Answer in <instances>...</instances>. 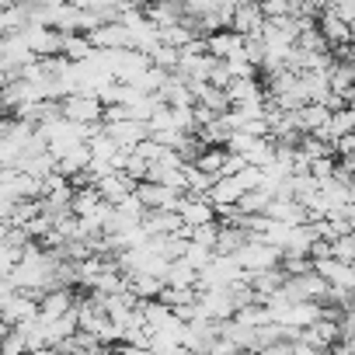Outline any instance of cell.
<instances>
[{"label":"cell","mask_w":355,"mask_h":355,"mask_svg":"<svg viewBox=\"0 0 355 355\" xmlns=\"http://www.w3.org/2000/svg\"><path fill=\"white\" fill-rule=\"evenodd\" d=\"M60 108H63V119H67V122H77V125H98V122L105 119V105H101V98L91 94V91H73V94H67V98L60 101Z\"/></svg>","instance_id":"obj_1"},{"label":"cell","mask_w":355,"mask_h":355,"mask_svg":"<svg viewBox=\"0 0 355 355\" xmlns=\"http://www.w3.org/2000/svg\"><path fill=\"white\" fill-rule=\"evenodd\" d=\"M234 261L241 265V272H244V275H254V272H265V268L282 265V251H279L275 244H268V241L254 237V241H248V244L234 254Z\"/></svg>","instance_id":"obj_2"},{"label":"cell","mask_w":355,"mask_h":355,"mask_svg":"<svg viewBox=\"0 0 355 355\" xmlns=\"http://www.w3.org/2000/svg\"><path fill=\"white\" fill-rule=\"evenodd\" d=\"M174 213L182 216L185 230H196V227H206V223L216 220V206L209 202V196H189V192L182 196V202H178Z\"/></svg>","instance_id":"obj_3"},{"label":"cell","mask_w":355,"mask_h":355,"mask_svg":"<svg viewBox=\"0 0 355 355\" xmlns=\"http://www.w3.org/2000/svg\"><path fill=\"white\" fill-rule=\"evenodd\" d=\"M185 192L157 185V182H136V199L143 202V209H178Z\"/></svg>","instance_id":"obj_4"},{"label":"cell","mask_w":355,"mask_h":355,"mask_svg":"<svg viewBox=\"0 0 355 355\" xmlns=\"http://www.w3.org/2000/svg\"><path fill=\"white\" fill-rule=\"evenodd\" d=\"M94 189L101 192V199H105L108 206H119L122 199H129V196L136 192V182H132L125 171H108V174H101L98 182H94Z\"/></svg>","instance_id":"obj_5"},{"label":"cell","mask_w":355,"mask_h":355,"mask_svg":"<svg viewBox=\"0 0 355 355\" xmlns=\"http://www.w3.org/2000/svg\"><path fill=\"white\" fill-rule=\"evenodd\" d=\"M206 53L213 60H234L244 56V35H237L234 28H216L206 35Z\"/></svg>","instance_id":"obj_6"},{"label":"cell","mask_w":355,"mask_h":355,"mask_svg":"<svg viewBox=\"0 0 355 355\" xmlns=\"http://www.w3.org/2000/svg\"><path fill=\"white\" fill-rule=\"evenodd\" d=\"M265 216L275 220V223H286V227H303L306 223V209L293 196H272L268 206H265Z\"/></svg>","instance_id":"obj_7"},{"label":"cell","mask_w":355,"mask_h":355,"mask_svg":"<svg viewBox=\"0 0 355 355\" xmlns=\"http://www.w3.org/2000/svg\"><path fill=\"white\" fill-rule=\"evenodd\" d=\"M105 132H108L119 146H125V150H132V146H139L143 139H150L146 122H136V119H115V122H105Z\"/></svg>","instance_id":"obj_8"},{"label":"cell","mask_w":355,"mask_h":355,"mask_svg":"<svg viewBox=\"0 0 355 355\" xmlns=\"http://www.w3.org/2000/svg\"><path fill=\"white\" fill-rule=\"evenodd\" d=\"M261 25H265V15H261L258 0H241V4L234 8L230 28H234L237 35H254V32H261Z\"/></svg>","instance_id":"obj_9"},{"label":"cell","mask_w":355,"mask_h":355,"mask_svg":"<svg viewBox=\"0 0 355 355\" xmlns=\"http://www.w3.org/2000/svg\"><path fill=\"white\" fill-rule=\"evenodd\" d=\"M317 28H320V35L327 39V46H352L355 42V32H352V25H345L331 8L327 11H320V18H317Z\"/></svg>","instance_id":"obj_10"},{"label":"cell","mask_w":355,"mask_h":355,"mask_svg":"<svg viewBox=\"0 0 355 355\" xmlns=\"http://www.w3.org/2000/svg\"><path fill=\"white\" fill-rule=\"evenodd\" d=\"M87 39H91L94 49H129V28L122 21H105Z\"/></svg>","instance_id":"obj_11"},{"label":"cell","mask_w":355,"mask_h":355,"mask_svg":"<svg viewBox=\"0 0 355 355\" xmlns=\"http://www.w3.org/2000/svg\"><path fill=\"white\" fill-rule=\"evenodd\" d=\"M143 15H146V21H153L157 28H171V25H178L185 18V11H182V4L178 0H150V4L143 8Z\"/></svg>","instance_id":"obj_12"},{"label":"cell","mask_w":355,"mask_h":355,"mask_svg":"<svg viewBox=\"0 0 355 355\" xmlns=\"http://www.w3.org/2000/svg\"><path fill=\"white\" fill-rule=\"evenodd\" d=\"M227 98H230V108L244 101H265V84L258 77H234L227 87Z\"/></svg>","instance_id":"obj_13"},{"label":"cell","mask_w":355,"mask_h":355,"mask_svg":"<svg viewBox=\"0 0 355 355\" xmlns=\"http://www.w3.org/2000/svg\"><path fill=\"white\" fill-rule=\"evenodd\" d=\"M223 164H227V146H202V153L192 160V167H199V171H206L213 178L223 174Z\"/></svg>","instance_id":"obj_14"},{"label":"cell","mask_w":355,"mask_h":355,"mask_svg":"<svg viewBox=\"0 0 355 355\" xmlns=\"http://www.w3.org/2000/svg\"><path fill=\"white\" fill-rule=\"evenodd\" d=\"M94 53V46H91V39L87 35H63V49H60V56L63 60H70V63H84L87 56Z\"/></svg>","instance_id":"obj_15"},{"label":"cell","mask_w":355,"mask_h":355,"mask_svg":"<svg viewBox=\"0 0 355 355\" xmlns=\"http://www.w3.org/2000/svg\"><path fill=\"white\" fill-rule=\"evenodd\" d=\"M178 60H182V49H174V46H167V42H160V46L150 53V63L160 67L164 73H178Z\"/></svg>","instance_id":"obj_16"},{"label":"cell","mask_w":355,"mask_h":355,"mask_svg":"<svg viewBox=\"0 0 355 355\" xmlns=\"http://www.w3.org/2000/svg\"><path fill=\"white\" fill-rule=\"evenodd\" d=\"M182 258H185L196 272H202V268L216 258V251H213V248H202V244H196V241H189V248H185V254H182Z\"/></svg>","instance_id":"obj_17"},{"label":"cell","mask_w":355,"mask_h":355,"mask_svg":"<svg viewBox=\"0 0 355 355\" xmlns=\"http://www.w3.org/2000/svg\"><path fill=\"white\" fill-rule=\"evenodd\" d=\"M216 237H220V223H216V220L206 223V227L189 230V241H196V244H202V248H213V251H216Z\"/></svg>","instance_id":"obj_18"},{"label":"cell","mask_w":355,"mask_h":355,"mask_svg":"<svg viewBox=\"0 0 355 355\" xmlns=\"http://www.w3.org/2000/svg\"><path fill=\"white\" fill-rule=\"evenodd\" d=\"M331 348H320V345H310V341H293V355H327Z\"/></svg>","instance_id":"obj_19"},{"label":"cell","mask_w":355,"mask_h":355,"mask_svg":"<svg viewBox=\"0 0 355 355\" xmlns=\"http://www.w3.org/2000/svg\"><path fill=\"white\" fill-rule=\"evenodd\" d=\"M153 355H196L189 345H182V341H178V345H160V348H150Z\"/></svg>","instance_id":"obj_20"},{"label":"cell","mask_w":355,"mask_h":355,"mask_svg":"<svg viewBox=\"0 0 355 355\" xmlns=\"http://www.w3.org/2000/svg\"><path fill=\"white\" fill-rule=\"evenodd\" d=\"M334 153H338V157H348V153H355V132H348V136L334 139Z\"/></svg>","instance_id":"obj_21"},{"label":"cell","mask_w":355,"mask_h":355,"mask_svg":"<svg viewBox=\"0 0 355 355\" xmlns=\"http://www.w3.org/2000/svg\"><path fill=\"white\" fill-rule=\"evenodd\" d=\"M115 355H153L146 345H132V341H122L119 348H115Z\"/></svg>","instance_id":"obj_22"},{"label":"cell","mask_w":355,"mask_h":355,"mask_svg":"<svg viewBox=\"0 0 355 355\" xmlns=\"http://www.w3.org/2000/svg\"><path fill=\"white\" fill-rule=\"evenodd\" d=\"M327 355H355V341H338V345H331Z\"/></svg>","instance_id":"obj_23"},{"label":"cell","mask_w":355,"mask_h":355,"mask_svg":"<svg viewBox=\"0 0 355 355\" xmlns=\"http://www.w3.org/2000/svg\"><path fill=\"white\" fill-rule=\"evenodd\" d=\"M8 115H11V108H8L4 101H0V132H4V129H8Z\"/></svg>","instance_id":"obj_24"},{"label":"cell","mask_w":355,"mask_h":355,"mask_svg":"<svg viewBox=\"0 0 355 355\" xmlns=\"http://www.w3.org/2000/svg\"><path fill=\"white\" fill-rule=\"evenodd\" d=\"M348 230L355 234V206H352V213H348Z\"/></svg>","instance_id":"obj_25"},{"label":"cell","mask_w":355,"mask_h":355,"mask_svg":"<svg viewBox=\"0 0 355 355\" xmlns=\"http://www.w3.org/2000/svg\"><path fill=\"white\" fill-rule=\"evenodd\" d=\"M125 4H139V8H146V4H150V0H125Z\"/></svg>","instance_id":"obj_26"}]
</instances>
